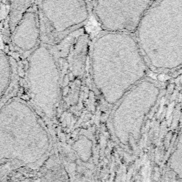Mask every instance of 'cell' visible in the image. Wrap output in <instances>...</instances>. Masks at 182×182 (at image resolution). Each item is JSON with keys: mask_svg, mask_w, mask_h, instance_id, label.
Listing matches in <instances>:
<instances>
[{"mask_svg": "<svg viewBox=\"0 0 182 182\" xmlns=\"http://www.w3.org/2000/svg\"><path fill=\"white\" fill-rule=\"evenodd\" d=\"M142 40L154 70L174 73L182 68V0L153 2L143 19Z\"/></svg>", "mask_w": 182, "mask_h": 182, "instance_id": "cell-1", "label": "cell"}, {"mask_svg": "<svg viewBox=\"0 0 182 182\" xmlns=\"http://www.w3.org/2000/svg\"><path fill=\"white\" fill-rule=\"evenodd\" d=\"M171 182H182V131L177 137L175 147L168 162Z\"/></svg>", "mask_w": 182, "mask_h": 182, "instance_id": "cell-2", "label": "cell"}]
</instances>
